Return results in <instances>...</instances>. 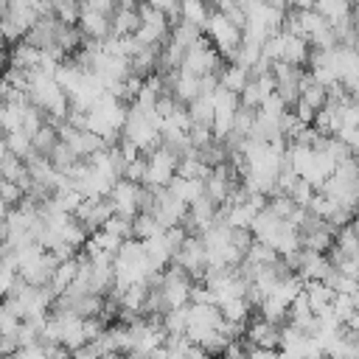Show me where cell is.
I'll use <instances>...</instances> for the list:
<instances>
[{"instance_id":"6da1fadb","label":"cell","mask_w":359,"mask_h":359,"mask_svg":"<svg viewBox=\"0 0 359 359\" xmlns=\"http://www.w3.org/2000/svg\"><path fill=\"white\" fill-rule=\"evenodd\" d=\"M208 39L216 45V50L224 56V62H230L238 50V45L244 42V31L224 14V11H210V20H208V28H205Z\"/></svg>"},{"instance_id":"7a4b0ae2","label":"cell","mask_w":359,"mask_h":359,"mask_svg":"<svg viewBox=\"0 0 359 359\" xmlns=\"http://www.w3.org/2000/svg\"><path fill=\"white\" fill-rule=\"evenodd\" d=\"M272 76H275V93L283 98V104L289 109H294V104L303 98V84L309 79V70H303V65L275 62L272 65Z\"/></svg>"},{"instance_id":"3957f363","label":"cell","mask_w":359,"mask_h":359,"mask_svg":"<svg viewBox=\"0 0 359 359\" xmlns=\"http://www.w3.org/2000/svg\"><path fill=\"white\" fill-rule=\"evenodd\" d=\"M79 28L84 31L87 39H109L112 36V17L109 14H101L90 6L81 8V20H79Z\"/></svg>"},{"instance_id":"277c9868","label":"cell","mask_w":359,"mask_h":359,"mask_svg":"<svg viewBox=\"0 0 359 359\" xmlns=\"http://www.w3.org/2000/svg\"><path fill=\"white\" fill-rule=\"evenodd\" d=\"M137 8H126V6L115 8V14H112V36H132V34H137V28L143 25Z\"/></svg>"},{"instance_id":"5b68a950","label":"cell","mask_w":359,"mask_h":359,"mask_svg":"<svg viewBox=\"0 0 359 359\" xmlns=\"http://www.w3.org/2000/svg\"><path fill=\"white\" fill-rule=\"evenodd\" d=\"M202 34H205V28H199V25H194V22H188V20H177V22L171 25V39H174L182 50H191V48L202 39Z\"/></svg>"},{"instance_id":"8992f818","label":"cell","mask_w":359,"mask_h":359,"mask_svg":"<svg viewBox=\"0 0 359 359\" xmlns=\"http://www.w3.org/2000/svg\"><path fill=\"white\" fill-rule=\"evenodd\" d=\"M210 6L208 0H180V20H188L199 28H208V20H210Z\"/></svg>"},{"instance_id":"52a82bcc","label":"cell","mask_w":359,"mask_h":359,"mask_svg":"<svg viewBox=\"0 0 359 359\" xmlns=\"http://www.w3.org/2000/svg\"><path fill=\"white\" fill-rule=\"evenodd\" d=\"M59 129H53L50 123H45L34 137H31V143H34V151L36 154H42V157H50L53 154V149L59 146Z\"/></svg>"},{"instance_id":"ba28073f","label":"cell","mask_w":359,"mask_h":359,"mask_svg":"<svg viewBox=\"0 0 359 359\" xmlns=\"http://www.w3.org/2000/svg\"><path fill=\"white\" fill-rule=\"evenodd\" d=\"M303 101H306L309 107H314L317 112L328 104V87H325V84H320L311 73H309V79H306V84H303Z\"/></svg>"},{"instance_id":"9c48e42d","label":"cell","mask_w":359,"mask_h":359,"mask_svg":"<svg viewBox=\"0 0 359 359\" xmlns=\"http://www.w3.org/2000/svg\"><path fill=\"white\" fill-rule=\"evenodd\" d=\"M292 3V8H314L317 6V0H289Z\"/></svg>"}]
</instances>
